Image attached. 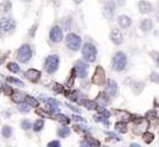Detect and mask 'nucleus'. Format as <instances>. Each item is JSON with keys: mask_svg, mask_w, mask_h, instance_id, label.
I'll return each mask as SVG.
<instances>
[{"mask_svg": "<svg viewBox=\"0 0 159 147\" xmlns=\"http://www.w3.org/2000/svg\"><path fill=\"white\" fill-rule=\"evenodd\" d=\"M127 65V57L124 52H118L113 58V68L115 71L125 70Z\"/></svg>", "mask_w": 159, "mask_h": 147, "instance_id": "nucleus-1", "label": "nucleus"}, {"mask_svg": "<svg viewBox=\"0 0 159 147\" xmlns=\"http://www.w3.org/2000/svg\"><path fill=\"white\" fill-rule=\"evenodd\" d=\"M59 61H60V59H59V57L56 54L49 55L47 58V60H45V64H44V68H45L47 73L49 74L55 73L58 70V68H59Z\"/></svg>", "mask_w": 159, "mask_h": 147, "instance_id": "nucleus-2", "label": "nucleus"}, {"mask_svg": "<svg viewBox=\"0 0 159 147\" xmlns=\"http://www.w3.org/2000/svg\"><path fill=\"white\" fill-rule=\"evenodd\" d=\"M82 55L87 61H94L97 58V49L92 43H86L82 48Z\"/></svg>", "mask_w": 159, "mask_h": 147, "instance_id": "nucleus-3", "label": "nucleus"}, {"mask_svg": "<svg viewBox=\"0 0 159 147\" xmlns=\"http://www.w3.org/2000/svg\"><path fill=\"white\" fill-rule=\"evenodd\" d=\"M32 58V49L28 44H23L22 47H20L19 53H17V59L21 63H28L30 59Z\"/></svg>", "mask_w": 159, "mask_h": 147, "instance_id": "nucleus-4", "label": "nucleus"}, {"mask_svg": "<svg viewBox=\"0 0 159 147\" xmlns=\"http://www.w3.org/2000/svg\"><path fill=\"white\" fill-rule=\"evenodd\" d=\"M81 42H82L81 37H78L75 33H70L66 37V45L72 50H78L81 47Z\"/></svg>", "mask_w": 159, "mask_h": 147, "instance_id": "nucleus-5", "label": "nucleus"}, {"mask_svg": "<svg viewBox=\"0 0 159 147\" xmlns=\"http://www.w3.org/2000/svg\"><path fill=\"white\" fill-rule=\"evenodd\" d=\"M92 82L94 85H98V86H100L105 82V73H104V69L100 65L95 68V71L92 76Z\"/></svg>", "mask_w": 159, "mask_h": 147, "instance_id": "nucleus-6", "label": "nucleus"}, {"mask_svg": "<svg viewBox=\"0 0 159 147\" xmlns=\"http://www.w3.org/2000/svg\"><path fill=\"white\" fill-rule=\"evenodd\" d=\"M49 37H50V40H52L53 43H59V42H61V39H63V30H61V27L54 26V27L50 30V32H49Z\"/></svg>", "mask_w": 159, "mask_h": 147, "instance_id": "nucleus-7", "label": "nucleus"}, {"mask_svg": "<svg viewBox=\"0 0 159 147\" xmlns=\"http://www.w3.org/2000/svg\"><path fill=\"white\" fill-rule=\"evenodd\" d=\"M16 22L11 19H1L0 20V31L2 32H10L15 28Z\"/></svg>", "mask_w": 159, "mask_h": 147, "instance_id": "nucleus-8", "label": "nucleus"}, {"mask_svg": "<svg viewBox=\"0 0 159 147\" xmlns=\"http://www.w3.org/2000/svg\"><path fill=\"white\" fill-rule=\"evenodd\" d=\"M75 73L77 74L81 78L87 77V75H88V65L86 63H83V61H77L76 66H75Z\"/></svg>", "mask_w": 159, "mask_h": 147, "instance_id": "nucleus-9", "label": "nucleus"}, {"mask_svg": "<svg viewBox=\"0 0 159 147\" xmlns=\"http://www.w3.org/2000/svg\"><path fill=\"white\" fill-rule=\"evenodd\" d=\"M114 11H115V4L114 1H108L104 6V16L108 19V20H111L113 16H114Z\"/></svg>", "mask_w": 159, "mask_h": 147, "instance_id": "nucleus-10", "label": "nucleus"}, {"mask_svg": "<svg viewBox=\"0 0 159 147\" xmlns=\"http://www.w3.org/2000/svg\"><path fill=\"white\" fill-rule=\"evenodd\" d=\"M107 92L110 97H114L116 93H118V83L114 81V80H108L107 82Z\"/></svg>", "mask_w": 159, "mask_h": 147, "instance_id": "nucleus-11", "label": "nucleus"}, {"mask_svg": "<svg viewBox=\"0 0 159 147\" xmlns=\"http://www.w3.org/2000/svg\"><path fill=\"white\" fill-rule=\"evenodd\" d=\"M138 9H140V12H142V14H149L152 11V4H149L148 1H144V0H141L138 2Z\"/></svg>", "mask_w": 159, "mask_h": 147, "instance_id": "nucleus-12", "label": "nucleus"}, {"mask_svg": "<svg viewBox=\"0 0 159 147\" xmlns=\"http://www.w3.org/2000/svg\"><path fill=\"white\" fill-rule=\"evenodd\" d=\"M110 38H111V40H113L114 44H121L123 43V33L119 30H116V28L111 31Z\"/></svg>", "mask_w": 159, "mask_h": 147, "instance_id": "nucleus-13", "label": "nucleus"}, {"mask_svg": "<svg viewBox=\"0 0 159 147\" xmlns=\"http://www.w3.org/2000/svg\"><path fill=\"white\" fill-rule=\"evenodd\" d=\"M118 23L120 25V27L126 28L128 26H131L132 21H131V19H130L128 16H126V15H121V16L118 17Z\"/></svg>", "mask_w": 159, "mask_h": 147, "instance_id": "nucleus-14", "label": "nucleus"}, {"mask_svg": "<svg viewBox=\"0 0 159 147\" xmlns=\"http://www.w3.org/2000/svg\"><path fill=\"white\" fill-rule=\"evenodd\" d=\"M26 76L31 80L32 82H37L40 77V71L39 70H36V69H30L27 73H26Z\"/></svg>", "mask_w": 159, "mask_h": 147, "instance_id": "nucleus-15", "label": "nucleus"}, {"mask_svg": "<svg viewBox=\"0 0 159 147\" xmlns=\"http://www.w3.org/2000/svg\"><path fill=\"white\" fill-rule=\"evenodd\" d=\"M152 26H153V23H152V20H149V19H144V20L141 22V30H142L143 32L151 31V30H152Z\"/></svg>", "mask_w": 159, "mask_h": 147, "instance_id": "nucleus-16", "label": "nucleus"}, {"mask_svg": "<svg viewBox=\"0 0 159 147\" xmlns=\"http://www.w3.org/2000/svg\"><path fill=\"white\" fill-rule=\"evenodd\" d=\"M47 103H48V107H49V109L52 110V111H56V110L59 109V107H60V103L58 101H55L54 98L47 99Z\"/></svg>", "mask_w": 159, "mask_h": 147, "instance_id": "nucleus-17", "label": "nucleus"}, {"mask_svg": "<svg viewBox=\"0 0 159 147\" xmlns=\"http://www.w3.org/2000/svg\"><path fill=\"white\" fill-rule=\"evenodd\" d=\"M115 113H116V115H119L120 118V121H128L130 119H131V114L130 113H127L125 110H115Z\"/></svg>", "mask_w": 159, "mask_h": 147, "instance_id": "nucleus-18", "label": "nucleus"}, {"mask_svg": "<svg viewBox=\"0 0 159 147\" xmlns=\"http://www.w3.org/2000/svg\"><path fill=\"white\" fill-rule=\"evenodd\" d=\"M0 91H1V93L6 94V96H11V94L14 93V90H12L9 85H6V83L0 85Z\"/></svg>", "mask_w": 159, "mask_h": 147, "instance_id": "nucleus-19", "label": "nucleus"}, {"mask_svg": "<svg viewBox=\"0 0 159 147\" xmlns=\"http://www.w3.org/2000/svg\"><path fill=\"white\" fill-rule=\"evenodd\" d=\"M115 129H116V131H119L120 134H126L127 132V126L125 123H116V125H115Z\"/></svg>", "mask_w": 159, "mask_h": 147, "instance_id": "nucleus-20", "label": "nucleus"}, {"mask_svg": "<svg viewBox=\"0 0 159 147\" xmlns=\"http://www.w3.org/2000/svg\"><path fill=\"white\" fill-rule=\"evenodd\" d=\"M12 101L16 103H22L23 102V94L21 92H14L12 94Z\"/></svg>", "mask_w": 159, "mask_h": 147, "instance_id": "nucleus-21", "label": "nucleus"}, {"mask_svg": "<svg viewBox=\"0 0 159 147\" xmlns=\"http://www.w3.org/2000/svg\"><path fill=\"white\" fill-rule=\"evenodd\" d=\"M82 104L90 110H93L98 108V106H97V103H95L94 101H85V102H82Z\"/></svg>", "mask_w": 159, "mask_h": 147, "instance_id": "nucleus-22", "label": "nucleus"}, {"mask_svg": "<svg viewBox=\"0 0 159 147\" xmlns=\"http://www.w3.org/2000/svg\"><path fill=\"white\" fill-rule=\"evenodd\" d=\"M70 129L69 128H66V126H64V128H60L59 130H58V135L60 136V137H67L69 135H70Z\"/></svg>", "mask_w": 159, "mask_h": 147, "instance_id": "nucleus-23", "label": "nucleus"}, {"mask_svg": "<svg viewBox=\"0 0 159 147\" xmlns=\"http://www.w3.org/2000/svg\"><path fill=\"white\" fill-rule=\"evenodd\" d=\"M25 99H26V102H27V104L30 106V107H38V101L36 99V98H33L31 96H26L25 97Z\"/></svg>", "mask_w": 159, "mask_h": 147, "instance_id": "nucleus-24", "label": "nucleus"}, {"mask_svg": "<svg viewBox=\"0 0 159 147\" xmlns=\"http://www.w3.org/2000/svg\"><path fill=\"white\" fill-rule=\"evenodd\" d=\"M98 101H99L100 103H103V104H107V103L109 102V96H108L107 93L102 92V93L98 94Z\"/></svg>", "mask_w": 159, "mask_h": 147, "instance_id": "nucleus-25", "label": "nucleus"}, {"mask_svg": "<svg viewBox=\"0 0 159 147\" xmlns=\"http://www.w3.org/2000/svg\"><path fill=\"white\" fill-rule=\"evenodd\" d=\"M11 132H12V130H11V128H10L9 125L4 126L2 130H1V134H2V136H4L5 139H9V137L11 136Z\"/></svg>", "mask_w": 159, "mask_h": 147, "instance_id": "nucleus-26", "label": "nucleus"}, {"mask_svg": "<svg viewBox=\"0 0 159 147\" xmlns=\"http://www.w3.org/2000/svg\"><path fill=\"white\" fill-rule=\"evenodd\" d=\"M143 140L146 144H152L154 140V135L152 132H144L143 134Z\"/></svg>", "mask_w": 159, "mask_h": 147, "instance_id": "nucleus-27", "label": "nucleus"}, {"mask_svg": "<svg viewBox=\"0 0 159 147\" xmlns=\"http://www.w3.org/2000/svg\"><path fill=\"white\" fill-rule=\"evenodd\" d=\"M86 141H87V144L90 145V146L92 147H98V146H100V142L99 141H97V140H94L92 136H87L86 137Z\"/></svg>", "mask_w": 159, "mask_h": 147, "instance_id": "nucleus-28", "label": "nucleus"}, {"mask_svg": "<svg viewBox=\"0 0 159 147\" xmlns=\"http://www.w3.org/2000/svg\"><path fill=\"white\" fill-rule=\"evenodd\" d=\"M43 126H44V121L39 119V120H37V121L33 124V130L38 132V131H40V130L43 129Z\"/></svg>", "mask_w": 159, "mask_h": 147, "instance_id": "nucleus-29", "label": "nucleus"}, {"mask_svg": "<svg viewBox=\"0 0 159 147\" xmlns=\"http://www.w3.org/2000/svg\"><path fill=\"white\" fill-rule=\"evenodd\" d=\"M55 118H56L58 121H60V123H63V124H69V123H70V118H67V116L64 115V114H56Z\"/></svg>", "mask_w": 159, "mask_h": 147, "instance_id": "nucleus-30", "label": "nucleus"}, {"mask_svg": "<svg viewBox=\"0 0 159 147\" xmlns=\"http://www.w3.org/2000/svg\"><path fill=\"white\" fill-rule=\"evenodd\" d=\"M7 69L10 71H12V73H20V68H19V65L16 63H9L7 64Z\"/></svg>", "mask_w": 159, "mask_h": 147, "instance_id": "nucleus-31", "label": "nucleus"}, {"mask_svg": "<svg viewBox=\"0 0 159 147\" xmlns=\"http://www.w3.org/2000/svg\"><path fill=\"white\" fill-rule=\"evenodd\" d=\"M7 81H9V82H11V83H14V85L21 86V87H23V86H25V83H23L21 80L16 78V77H7Z\"/></svg>", "mask_w": 159, "mask_h": 147, "instance_id": "nucleus-32", "label": "nucleus"}, {"mask_svg": "<svg viewBox=\"0 0 159 147\" xmlns=\"http://www.w3.org/2000/svg\"><path fill=\"white\" fill-rule=\"evenodd\" d=\"M19 110H20L21 113H28V111L31 110V107H30L27 103H20V106H19Z\"/></svg>", "mask_w": 159, "mask_h": 147, "instance_id": "nucleus-33", "label": "nucleus"}, {"mask_svg": "<svg viewBox=\"0 0 159 147\" xmlns=\"http://www.w3.org/2000/svg\"><path fill=\"white\" fill-rule=\"evenodd\" d=\"M53 90H54V92H56V93H63L64 92V87L60 83H53Z\"/></svg>", "mask_w": 159, "mask_h": 147, "instance_id": "nucleus-34", "label": "nucleus"}, {"mask_svg": "<svg viewBox=\"0 0 159 147\" xmlns=\"http://www.w3.org/2000/svg\"><path fill=\"white\" fill-rule=\"evenodd\" d=\"M37 114H38V115H42V116H44V118H52V114L48 113L47 110H44V109H37Z\"/></svg>", "mask_w": 159, "mask_h": 147, "instance_id": "nucleus-35", "label": "nucleus"}, {"mask_svg": "<svg viewBox=\"0 0 159 147\" xmlns=\"http://www.w3.org/2000/svg\"><path fill=\"white\" fill-rule=\"evenodd\" d=\"M21 126H22L23 130H30L32 128V124H31V121H28V120H22Z\"/></svg>", "mask_w": 159, "mask_h": 147, "instance_id": "nucleus-36", "label": "nucleus"}, {"mask_svg": "<svg viewBox=\"0 0 159 147\" xmlns=\"http://www.w3.org/2000/svg\"><path fill=\"white\" fill-rule=\"evenodd\" d=\"M147 116L151 118V119H156L157 118V111L156 110H151V111L147 113Z\"/></svg>", "mask_w": 159, "mask_h": 147, "instance_id": "nucleus-37", "label": "nucleus"}, {"mask_svg": "<svg viewBox=\"0 0 159 147\" xmlns=\"http://www.w3.org/2000/svg\"><path fill=\"white\" fill-rule=\"evenodd\" d=\"M48 147H61L60 146V142L59 141H52L48 144Z\"/></svg>", "mask_w": 159, "mask_h": 147, "instance_id": "nucleus-38", "label": "nucleus"}, {"mask_svg": "<svg viewBox=\"0 0 159 147\" xmlns=\"http://www.w3.org/2000/svg\"><path fill=\"white\" fill-rule=\"evenodd\" d=\"M72 119H73V120H77V121H85L83 118H81V116H78V115H73Z\"/></svg>", "mask_w": 159, "mask_h": 147, "instance_id": "nucleus-39", "label": "nucleus"}, {"mask_svg": "<svg viewBox=\"0 0 159 147\" xmlns=\"http://www.w3.org/2000/svg\"><path fill=\"white\" fill-rule=\"evenodd\" d=\"M66 106H67V107H69L70 109H72V110H73V111H80V109H77L76 107H73V106H71L70 103H66Z\"/></svg>", "mask_w": 159, "mask_h": 147, "instance_id": "nucleus-40", "label": "nucleus"}, {"mask_svg": "<svg viewBox=\"0 0 159 147\" xmlns=\"http://www.w3.org/2000/svg\"><path fill=\"white\" fill-rule=\"evenodd\" d=\"M80 146H81V147H91L88 144H87V141H86V140H85V141H82V142L80 144Z\"/></svg>", "mask_w": 159, "mask_h": 147, "instance_id": "nucleus-41", "label": "nucleus"}, {"mask_svg": "<svg viewBox=\"0 0 159 147\" xmlns=\"http://www.w3.org/2000/svg\"><path fill=\"white\" fill-rule=\"evenodd\" d=\"M108 135H109V137H110V139H116V140H119V139L116 137V135H115V134H113V132H108Z\"/></svg>", "mask_w": 159, "mask_h": 147, "instance_id": "nucleus-42", "label": "nucleus"}, {"mask_svg": "<svg viewBox=\"0 0 159 147\" xmlns=\"http://www.w3.org/2000/svg\"><path fill=\"white\" fill-rule=\"evenodd\" d=\"M36 27H37V26L34 25V26H33V28H31V32H30V35H34V30H36Z\"/></svg>", "mask_w": 159, "mask_h": 147, "instance_id": "nucleus-43", "label": "nucleus"}, {"mask_svg": "<svg viewBox=\"0 0 159 147\" xmlns=\"http://www.w3.org/2000/svg\"><path fill=\"white\" fill-rule=\"evenodd\" d=\"M118 4H119V5H124V4H125V0H119Z\"/></svg>", "mask_w": 159, "mask_h": 147, "instance_id": "nucleus-44", "label": "nucleus"}, {"mask_svg": "<svg viewBox=\"0 0 159 147\" xmlns=\"http://www.w3.org/2000/svg\"><path fill=\"white\" fill-rule=\"evenodd\" d=\"M130 147H141V146H140L138 144H131V145H130Z\"/></svg>", "mask_w": 159, "mask_h": 147, "instance_id": "nucleus-45", "label": "nucleus"}, {"mask_svg": "<svg viewBox=\"0 0 159 147\" xmlns=\"http://www.w3.org/2000/svg\"><path fill=\"white\" fill-rule=\"evenodd\" d=\"M73 1H75V4H80L82 0H73Z\"/></svg>", "mask_w": 159, "mask_h": 147, "instance_id": "nucleus-46", "label": "nucleus"}, {"mask_svg": "<svg viewBox=\"0 0 159 147\" xmlns=\"http://www.w3.org/2000/svg\"><path fill=\"white\" fill-rule=\"evenodd\" d=\"M1 63H2V60H1V59H0V64H1Z\"/></svg>", "mask_w": 159, "mask_h": 147, "instance_id": "nucleus-47", "label": "nucleus"}, {"mask_svg": "<svg viewBox=\"0 0 159 147\" xmlns=\"http://www.w3.org/2000/svg\"><path fill=\"white\" fill-rule=\"evenodd\" d=\"M104 147H107V146H104Z\"/></svg>", "mask_w": 159, "mask_h": 147, "instance_id": "nucleus-48", "label": "nucleus"}]
</instances>
